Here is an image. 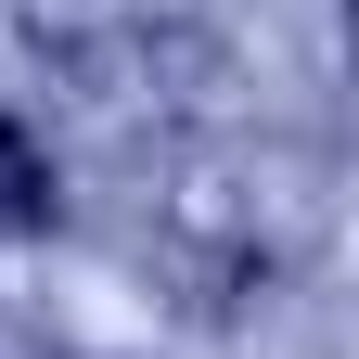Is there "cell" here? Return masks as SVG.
Here are the masks:
<instances>
[{"mask_svg": "<svg viewBox=\"0 0 359 359\" xmlns=\"http://www.w3.org/2000/svg\"><path fill=\"white\" fill-rule=\"evenodd\" d=\"M0 231H52V154L13 116H0Z\"/></svg>", "mask_w": 359, "mask_h": 359, "instance_id": "1", "label": "cell"}]
</instances>
